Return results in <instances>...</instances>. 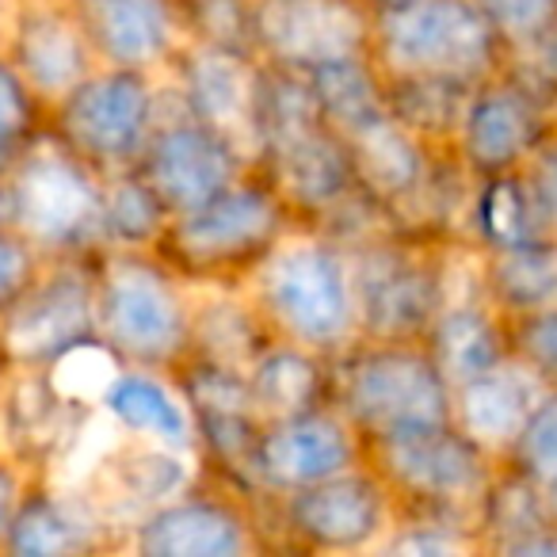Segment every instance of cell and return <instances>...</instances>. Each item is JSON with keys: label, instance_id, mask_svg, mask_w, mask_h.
I'll list each match as a JSON object with an SVG mask.
<instances>
[{"label": "cell", "instance_id": "cell-30", "mask_svg": "<svg viewBox=\"0 0 557 557\" xmlns=\"http://www.w3.org/2000/svg\"><path fill=\"white\" fill-rule=\"evenodd\" d=\"M248 389L263 420L295 417L329 401V356L271 336L245 367Z\"/></svg>", "mask_w": 557, "mask_h": 557}, {"label": "cell", "instance_id": "cell-29", "mask_svg": "<svg viewBox=\"0 0 557 557\" xmlns=\"http://www.w3.org/2000/svg\"><path fill=\"white\" fill-rule=\"evenodd\" d=\"M542 237H546V225H542L539 202H534L523 169L473 180L462 218V240H470L481 252H504V248L531 245Z\"/></svg>", "mask_w": 557, "mask_h": 557}, {"label": "cell", "instance_id": "cell-6", "mask_svg": "<svg viewBox=\"0 0 557 557\" xmlns=\"http://www.w3.org/2000/svg\"><path fill=\"white\" fill-rule=\"evenodd\" d=\"M164 111V77L96 65L47 108V131L100 176L138 169Z\"/></svg>", "mask_w": 557, "mask_h": 557}, {"label": "cell", "instance_id": "cell-15", "mask_svg": "<svg viewBox=\"0 0 557 557\" xmlns=\"http://www.w3.org/2000/svg\"><path fill=\"white\" fill-rule=\"evenodd\" d=\"M172 379L180 382L187 412H191L195 458L202 466V478H214L222 485H233L252 496V488H248V458H252L263 417L252 401L245 371L187 356L172 371Z\"/></svg>", "mask_w": 557, "mask_h": 557}, {"label": "cell", "instance_id": "cell-22", "mask_svg": "<svg viewBox=\"0 0 557 557\" xmlns=\"http://www.w3.org/2000/svg\"><path fill=\"white\" fill-rule=\"evenodd\" d=\"M123 549V534L81 488L32 478L4 539V557H88Z\"/></svg>", "mask_w": 557, "mask_h": 557}, {"label": "cell", "instance_id": "cell-1", "mask_svg": "<svg viewBox=\"0 0 557 557\" xmlns=\"http://www.w3.org/2000/svg\"><path fill=\"white\" fill-rule=\"evenodd\" d=\"M271 336L336 356L359 341L348 245L318 225H290L240 283Z\"/></svg>", "mask_w": 557, "mask_h": 557}, {"label": "cell", "instance_id": "cell-9", "mask_svg": "<svg viewBox=\"0 0 557 557\" xmlns=\"http://www.w3.org/2000/svg\"><path fill=\"white\" fill-rule=\"evenodd\" d=\"M100 172L50 131H42L9 172L12 222L42 256L100 252Z\"/></svg>", "mask_w": 557, "mask_h": 557}, {"label": "cell", "instance_id": "cell-38", "mask_svg": "<svg viewBox=\"0 0 557 557\" xmlns=\"http://www.w3.org/2000/svg\"><path fill=\"white\" fill-rule=\"evenodd\" d=\"M187 42L252 54V0H176Z\"/></svg>", "mask_w": 557, "mask_h": 557}, {"label": "cell", "instance_id": "cell-45", "mask_svg": "<svg viewBox=\"0 0 557 557\" xmlns=\"http://www.w3.org/2000/svg\"><path fill=\"white\" fill-rule=\"evenodd\" d=\"M500 557H557V519L527 531L523 539H516Z\"/></svg>", "mask_w": 557, "mask_h": 557}, {"label": "cell", "instance_id": "cell-47", "mask_svg": "<svg viewBox=\"0 0 557 557\" xmlns=\"http://www.w3.org/2000/svg\"><path fill=\"white\" fill-rule=\"evenodd\" d=\"M16 371V359H12V351H9V344H4V333H0V386L9 382V374Z\"/></svg>", "mask_w": 557, "mask_h": 557}, {"label": "cell", "instance_id": "cell-37", "mask_svg": "<svg viewBox=\"0 0 557 557\" xmlns=\"http://www.w3.org/2000/svg\"><path fill=\"white\" fill-rule=\"evenodd\" d=\"M42 131H47V103L12 65V58L0 50V180H9L20 153Z\"/></svg>", "mask_w": 557, "mask_h": 557}, {"label": "cell", "instance_id": "cell-18", "mask_svg": "<svg viewBox=\"0 0 557 557\" xmlns=\"http://www.w3.org/2000/svg\"><path fill=\"white\" fill-rule=\"evenodd\" d=\"M199 478H202V466L195 458V450L169 447V443H153V440H131V435L119 432L96 455V462L85 470V478L73 481V488H81L103 511V519L123 534V549H126V531L149 508L180 496Z\"/></svg>", "mask_w": 557, "mask_h": 557}, {"label": "cell", "instance_id": "cell-36", "mask_svg": "<svg viewBox=\"0 0 557 557\" xmlns=\"http://www.w3.org/2000/svg\"><path fill=\"white\" fill-rule=\"evenodd\" d=\"M382 557H462L485 554L473 523L447 516H420V511H397L394 527L379 546Z\"/></svg>", "mask_w": 557, "mask_h": 557}, {"label": "cell", "instance_id": "cell-40", "mask_svg": "<svg viewBox=\"0 0 557 557\" xmlns=\"http://www.w3.org/2000/svg\"><path fill=\"white\" fill-rule=\"evenodd\" d=\"M473 4L500 39L504 58L557 32V0H473Z\"/></svg>", "mask_w": 557, "mask_h": 557}, {"label": "cell", "instance_id": "cell-26", "mask_svg": "<svg viewBox=\"0 0 557 557\" xmlns=\"http://www.w3.org/2000/svg\"><path fill=\"white\" fill-rule=\"evenodd\" d=\"M424 344L450 386L511 359L508 318L488 302V295L447 298L424 333Z\"/></svg>", "mask_w": 557, "mask_h": 557}, {"label": "cell", "instance_id": "cell-43", "mask_svg": "<svg viewBox=\"0 0 557 557\" xmlns=\"http://www.w3.org/2000/svg\"><path fill=\"white\" fill-rule=\"evenodd\" d=\"M527 184L534 191V202H539L542 225H546V237L557 240V131L534 149V157L523 164Z\"/></svg>", "mask_w": 557, "mask_h": 557}, {"label": "cell", "instance_id": "cell-23", "mask_svg": "<svg viewBox=\"0 0 557 557\" xmlns=\"http://www.w3.org/2000/svg\"><path fill=\"white\" fill-rule=\"evenodd\" d=\"M100 65L164 73L184 50L176 0H73Z\"/></svg>", "mask_w": 557, "mask_h": 557}, {"label": "cell", "instance_id": "cell-19", "mask_svg": "<svg viewBox=\"0 0 557 557\" xmlns=\"http://www.w3.org/2000/svg\"><path fill=\"white\" fill-rule=\"evenodd\" d=\"M263 62L248 50H222L184 42L161 73L187 115L233 138L256 164V108H260Z\"/></svg>", "mask_w": 557, "mask_h": 557}, {"label": "cell", "instance_id": "cell-7", "mask_svg": "<svg viewBox=\"0 0 557 557\" xmlns=\"http://www.w3.org/2000/svg\"><path fill=\"white\" fill-rule=\"evenodd\" d=\"M367 462L394 493L397 511L473 523L500 458L481 450L470 435L443 420L367 443Z\"/></svg>", "mask_w": 557, "mask_h": 557}, {"label": "cell", "instance_id": "cell-25", "mask_svg": "<svg viewBox=\"0 0 557 557\" xmlns=\"http://www.w3.org/2000/svg\"><path fill=\"white\" fill-rule=\"evenodd\" d=\"M542 389L546 386L511 356L508 363L450 386V424L493 458H504Z\"/></svg>", "mask_w": 557, "mask_h": 557}, {"label": "cell", "instance_id": "cell-41", "mask_svg": "<svg viewBox=\"0 0 557 557\" xmlns=\"http://www.w3.org/2000/svg\"><path fill=\"white\" fill-rule=\"evenodd\" d=\"M508 333H511V356L542 386H557V302L531 313H519V318H508Z\"/></svg>", "mask_w": 557, "mask_h": 557}, {"label": "cell", "instance_id": "cell-34", "mask_svg": "<svg viewBox=\"0 0 557 557\" xmlns=\"http://www.w3.org/2000/svg\"><path fill=\"white\" fill-rule=\"evenodd\" d=\"M485 256V295L504 318L542 310L557 302V240L542 237L531 245Z\"/></svg>", "mask_w": 557, "mask_h": 557}, {"label": "cell", "instance_id": "cell-31", "mask_svg": "<svg viewBox=\"0 0 557 557\" xmlns=\"http://www.w3.org/2000/svg\"><path fill=\"white\" fill-rule=\"evenodd\" d=\"M172 210L138 169L103 176L100 252H157Z\"/></svg>", "mask_w": 557, "mask_h": 557}, {"label": "cell", "instance_id": "cell-16", "mask_svg": "<svg viewBox=\"0 0 557 557\" xmlns=\"http://www.w3.org/2000/svg\"><path fill=\"white\" fill-rule=\"evenodd\" d=\"M367 458V443L333 401H321L295 417L263 420L248 458L252 496H283L344 473Z\"/></svg>", "mask_w": 557, "mask_h": 557}, {"label": "cell", "instance_id": "cell-13", "mask_svg": "<svg viewBox=\"0 0 557 557\" xmlns=\"http://www.w3.org/2000/svg\"><path fill=\"white\" fill-rule=\"evenodd\" d=\"M557 131V108L500 65L470 88L462 123L450 141L455 161L478 176L516 172Z\"/></svg>", "mask_w": 557, "mask_h": 557}, {"label": "cell", "instance_id": "cell-42", "mask_svg": "<svg viewBox=\"0 0 557 557\" xmlns=\"http://www.w3.org/2000/svg\"><path fill=\"white\" fill-rule=\"evenodd\" d=\"M42 248L16 222H0V318L20 302L42 268Z\"/></svg>", "mask_w": 557, "mask_h": 557}, {"label": "cell", "instance_id": "cell-27", "mask_svg": "<svg viewBox=\"0 0 557 557\" xmlns=\"http://www.w3.org/2000/svg\"><path fill=\"white\" fill-rule=\"evenodd\" d=\"M100 412L131 440H153L169 447L195 450L191 412L172 371L119 367L100 394Z\"/></svg>", "mask_w": 557, "mask_h": 557}, {"label": "cell", "instance_id": "cell-5", "mask_svg": "<svg viewBox=\"0 0 557 557\" xmlns=\"http://www.w3.org/2000/svg\"><path fill=\"white\" fill-rule=\"evenodd\" d=\"M260 523L268 554H379L397 519V500L374 466L359 462L325 481L283 496H260Z\"/></svg>", "mask_w": 557, "mask_h": 557}, {"label": "cell", "instance_id": "cell-20", "mask_svg": "<svg viewBox=\"0 0 557 557\" xmlns=\"http://www.w3.org/2000/svg\"><path fill=\"white\" fill-rule=\"evenodd\" d=\"M100 409L70 397L47 367H16L0 386V450L50 478Z\"/></svg>", "mask_w": 557, "mask_h": 557}, {"label": "cell", "instance_id": "cell-4", "mask_svg": "<svg viewBox=\"0 0 557 557\" xmlns=\"http://www.w3.org/2000/svg\"><path fill=\"white\" fill-rule=\"evenodd\" d=\"M329 401L374 443L382 435L450 420V382L424 341L359 336L329 356Z\"/></svg>", "mask_w": 557, "mask_h": 557}, {"label": "cell", "instance_id": "cell-28", "mask_svg": "<svg viewBox=\"0 0 557 557\" xmlns=\"http://www.w3.org/2000/svg\"><path fill=\"white\" fill-rule=\"evenodd\" d=\"M268 341V325L240 283L191 287V356L245 371Z\"/></svg>", "mask_w": 557, "mask_h": 557}, {"label": "cell", "instance_id": "cell-17", "mask_svg": "<svg viewBox=\"0 0 557 557\" xmlns=\"http://www.w3.org/2000/svg\"><path fill=\"white\" fill-rule=\"evenodd\" d=\"M256 169L252 157L225 138L222 131L199 123L180 108V100L164 85V111L149 138L146 153L138 161V172L153 184V191L169 202L172 214L191 210L230 187L237 176Z\"/></svg>", "mask_w": 557, "mask_h": 557}, {"label": "cell", "instance_id": "cell-33", "mask_svg": "<svg viewBox=\"0 0 557 557\" xmlns=\"http://www.w3.org/2000/svg\"><path fill=\"white\" fill-rule=\"evenodd\" d=\"M470 88V81L435 73H386V108L428 146L450 149Z\"/></svg>", "mask_w": 557, "mask_h": 557}, {"label": "cell", "instance_id": "cell-11", "mask_svg": "<svg viewBox=\"0 0 557 557\" xmlns=\"http://www.w3.org/2000/svg\"><path fill=\"white\" fill-rule=\"evenodd\" d=\"M260 496L214 478H199L172 500L149 508L126 531V554L138 557H248L268 554Z\"/></svg>", "mask_w": 557, "mask_h": 557}, {"label": "cell", "instance_id": "cell-12", "mask_svg": "<svg viewBox=\"0 0 557 557\" xmlns=\"http://www.w3.org/2000/svg\"><path fill=\"white\" fill-rule=\"evenodd\" d=\"M0 333L16 367H54L96 341V256H47Z\"/></svg>", "mask_w": 557, "mask_h": 557}, {"label": "cell", "instance_id": "cell-46", "mask_svg": "<svg viewBox=\"0 0 557 557\" xmlns=\"http://www.w3.org/2000/svg\"><path fill=\"white\" fill-rule=\"evenodd\" d=\"M542 496H546V511H549V519H557V473H549V478L542 481Z\"/></svg>", "mask_w": 557, "mask_h": 557}, {"label": "cell", "instance_id": "cell-2", "mask_svg": "<svg viewBox=\"0 0 557 557\" xmlns=\"http://www.w3.org/2000/svg\"><path fill=\"white\" fill-rule=\"evenodd\" d=\"M290 225H298V218L287 199L260 169H248L207 202L172 214L157 256L191 287L245 283Z\"/></svg>", "mask_w": 557, "mask_h": 557}, {"label": "cell", "instance_id": "cell-48", "mask_svg": "<svg viewBox=\"0 0 557 557\" xmlns=\"http://www.w3.org/2000/svg\"><path fill=\"white\" fill-rule=\"evenodd\" d=\"M12 9H16V0H0V42H4V32H9Z\"/></svg>", "mask_w": 557, "mask_h": 557}, {"label": "cell", "instance_id": "cell-21", "mask_svg": "<svg viewBox=\"0 0 557 557\" xmlns=\"http://www.w3.org/2000/svg\"><path fill=\"white\" fill-rule=\"evenodd\" d=\"M0 50L47 108L100 65L73 0H16Z\"/></svg>", "mask_w": 557, "mask_h": 557}, {"label": "cell", "instance_id": "cell-35", "mask_svg": "<svg viewBox=\"0 0 557 557\" xmlns=\"http://www.w3.org/2000/svg\"><path fill=\"white\" fill-rule=\"evenodd\" d=\"M549 523L546 496H542V481L527 478V473L511 470V466H496L493 481H488L485 496L478 504V519L473 531L481 539V549L493 557H500L516 539H523L527 531Z\"/></svg>", "mask_w": 557, "mask_h": 557}, {"label": "cell", "instance_id": "cell-24", "mask_svg": "<svg viewBox=\"0 0 557 557\" xmlns=\"http://www.w3.org/2000/svg\"><path fill=\"white\" fill-rule=\"evenodd\" d=\"M351 164H356L359 187L371 195L386 214L389 230H401L409 210L417 207L420 191L432 180L443 149L428 146L424 138L401 126L394 115H379L374 123L348 134Z\"/></svg>", "mask_w": 557, "mask_h": 557}, {"label": "cell", "instance_id": "cell-3", "mask_svg": "<svg viewBox=\"0 0 557 557\" xmlns=\"http://www.w3.org/2000/svg\"><path fill=\"white\" fill-rule=\"evenodd\" d=\"M96 341L123 367L191 356V283L157 252H96Z\"/></svg>", "mask_w": 557, "mask_h": 557}, {"label": "cell", "instance_id": "cell-8", "mask_svg": "<svg viewBox=\"0 0 557 557\" xmlns=\"http://www.w3.org/2000/svg\"><path fill=\"white\" fill-rule=\"evenodd\" d=\"M443 245L401 230H379L351 240L359 336L424 341L443 306Z\"/></svg>", "mask_w": 557, "mask_h": 557}, {"label": "cell", "instance_id": "cell-32", "mask_svg": "<svg viewBox=\"0 0 557 557\" xmlns=\"http://www.w3.org/2000/svg\"><path fill=\"white\" fill-rule=\"evenodd\" d=\"M302 77L310 81L318 115L325 119L341 138H348L359 126L374 123V119L389 111L386 73L379 70L374 54L341 58V62H329L313 73H302Z\"/></svg>", "mask_w": 557, "mask_h": 557}, {"label": "cell", "instance_id": "cell-44", "mask_svg": "<svg viewBox=\"0 0 557 557\" xmlns=\"http://www.w3.org/2000/svg\"><path fill=\"white\" fill-rule=\"evenodd\" d=\"M32 478L35 473L27 470L20 458H12L9 450H0V549H4L9 527H12V519H16V508H20V500H24Z\"/></svg>", "mask_w": 557, "mask_h": 557}, {"label": "cell", "instance_id": "cell-14", "mask_svg": "<svg viewBox=\"0 0 557 557\" xmlns=\"http://www.w3.org/2000/svg\"><path fill=\"white\" fill-rule=\"evenodd\" d=\"M367 0H252V54L287 73H313L341 58L371 54Z\"/></svg>", "mask_w": 557, "mask_h": 557}, {"label": "cell", "instance_id": "cell-10", "mask_svg": "<svg viewBox=\"0 0 557 557\" xmlns=\"http://www.w3.org/2000/svg\"><path fill=\"white\" fill-rule=\"evenodd\" d=\"M371 54L382 73H435L485 81L504 65V47L473 0H409L374 16Z\"/></svg>", "mask_w": 557, "mask_h": 557}, {"label": "cell", "instance_id": "cell-39", "mask_svg": "<svg viewBox=\"0 0 557 557\" xmlns=\"http://www.w3.org/2000/svg\"><path fill=\"white\" fill-rule=\"evenodd\" d=\"M500 462L534 481H546L549 473H557V386H546L539 394V401L531 405L523 428H519L516 443H511Z\"/></svg>", "mask_w": 557, "mask_h": 557}]
</instances>
